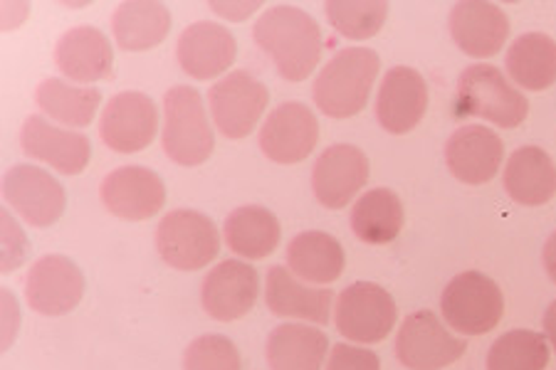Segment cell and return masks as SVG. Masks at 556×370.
<instances>
[{
	"mask_svg": "<svg viewBox=\"0 0 556 370\" xmlns=\"http://www.w3.org/2000/svg\"><path fill=\"white\" fill-rule=\"evenodd\" d=\"M255 42L287 82H302L321 60L319 23L294 5H273L255 23Z\"/></svg>",
	"mask_w": 556,
	"mask_h": 370,
	"instance_id": "obj_1",
	"label": "cell"
},
{
	"mask_svg": "<svg viewBox=\"0 0 556 370\" xmlns=\"http://www.w3.org/2000/svg\"><path fill=\"white\" fill-rule=\"evenodd\" d=\"M381 60L369 48L339 50L314 82V102L331 119H352L369 102Z\"/></svg>",
	"mask_w": 556,
	"mask_h": 370,
	"instance_id": "obj_2",
	"label": "cell"
},
{
	"mask_svg": "<svg viewBox=\"0 0 556 370\" xmlns=\"http://www.w3.org/2000/svg\"><path fill=\"white\" fill-rule=\"evenodd\" d=\"M164 151L178 166H201L211 158L215 137L199 89L178 85L164 97Z\"/></svg>",
	"mask_w": 556,
	"mask_h": 370,
	"instance_id": "obj_3",
	"label": "cell"
},
{
	"mask_svg": "<svg viewBox=\"0 0 556 370\" xmlns=\"http://www.w3.org/2000/svg\"><path fill=\"white\" fill-rule=\"evenodd\" d=\"M457 116H480L502 129L525 124L529 114L527 97L492 65H472L457 82Z\"/></svg>",
	"mask_w": 556,
	"mask_h": 370,
	"instance_id": "obj_4",
	"label": "cell"
},
{
	"mask_svg": "<svg viewBox=\"0 0 556 370\" xmlns=\"http://www.w3.org/2000/svg\"><path fill=\"white\" fill-rule=\"evenodd\" d=\"M443 319L465 336H485L502 321L505 296L495 279L482 272H463L441 296Z\"/></svg>",
	"mask_w": 556,
	"mask_h": 370,
	"instance_id": "obj_5",
	"label": "cell"
},
{
	"mask_svg": "<svg viewBox=\"0 0 556 370\" xmlns=\"http://www.w3.org/2000/svg\"><path fill=\"white\" fill-rule=\"evenodd\" d=\"M161 259L178 272H195L218 257L220 232L208 215L195 210H174L156 230Z\"/></svg>",
	"mask_w": 556,
	"mask_h": 370,
	"instance_id": "obj_6",
	"label": "cell"
},
{
	"mask_svg": "<svg viewBox=\"0 0 556 370\" xmlns=\"http://www.w3.org/2000/svg\"><path fill=\"white\" fill-rule=\"evenodd\" d=\"M211 114L226 139H245L265 114L270 94L257 77L245 69L230 72L208 92Z\"/></svg>",
	"mask_w": 556,
	"mask_h": 370,
	"instance_id": "obj_7",
	"label": "cell"
},
{
	"mask_svg": "<svg viewBox=\"0 0 556 370\" xmlns=\"http://www.w3.org/2000/svg\"><path fill=\"white\" fill-rule=\"evenodd\" d=\"M393 296L374 282H356L339 294L337 329L356 343H379L396 327Z\"/></svg>",
	"mask_w": 556,
	"mask_h": 370,
	"instance_id": "obj_8",
	"label": "cell"
},
{
	"mask_svg": "<svg viewBox=\"0 0 556 370\" xmlns=\"http://www.w3.org/2000/svg\"><path fill=\"white\" fill-rule=\"evenodd\" d=\"M468 343L453 336L433 311H416L401 323L396 358L408 370H441L463 358Z\"/></svg>",
	"mask_w": 556,
	"mask_h": 370,
	"instance_id": "obj_9",
	"label": "cell"
},
{
	"mask_svg": "<svg viewBox=\"0 0 556 370\" xmlns=\"http://www.w3.org/2000/svg\"><path fill=\"white\" fill-rule=\"evenodd\" d=\"M3 195L8 205L33 228H50L67 207V193L60 180L48 170L28 164L8 170L3 178Z\"/></svg>",
	"mask_w": 556,
	"mask_h": 370,
	"instance_id": "obj_10",
	"label": "cell"
},
{
	"mask_svg": "<svg viewBox=\"0 0 556 370\" xmlns=\"http://www.w3.org/2000/svg\"><path fill=\"white\" fill-rule=\"evenodd\" d=\"M85 275L75 261L62 255L38 259L25 279V299L42 316H65L83 302Z\"/></svg>",
	"mask_w": 556,
	"mask_h": 370,
	"instance_id": "obj_11",
	"label": "cell"
},
{
	"mask_svg": "<svg viewBox=\"0 0 556 370\" xmlns=\"http://www.w3.org/2000/svg\"><path fill=\"white\" fill-rule=\"evenodd\" d=\"M319 141V122L307 104L285 102L260 129V149L275 164L292 166L309 156Z\"/></svg>",
	"mask_w": 556,
	"mask_h": 370,
	"instance_id": "obj_12",
	"label": "cell"
},
{
	"mask_svg": "<svg viewBox=\"0 0 556 370\" xmlns=\"http://www.w3.org/2000/svg\"><path fill=\"white\" fill-rule=\"evenodd\" d=\"M102 141L116 153L147 149L159 133V112L154 99L141 92H122L110 99L100 122Z\"/></svg>",
	"mask_w": 556,
	"mask_h": 370,
	"instance_id": "obj_13",
	"label": "cell"
},
{
	"mask_svg": "<svg viewBox=\"0 0 556 370\" xmlns=\"http://www.w3.org/2000/svg\"><path fill=\"white\" fill-rule=\"evenodd\" d=\"M102 203L122 220H149L166 205V186L143 166H122L102 180Z\"/></svg>",
	"mask_w": 556,
	"mask_h": 370,
	"instance_id": "obj_14",
	"label": "cell"
},
{
	"mask_svg": "<svg viewBox=\"0 0 556 370\" xmlns=\"http://www.w3.org/2000/svg\"><path fill=\"white\" fill-rule=\"evenodd\" d=\"M369 180V158L352 143H334L317 158L312 188L317 201L329 210H342Z\"/></svg>",
	"mask_w": 556,
	"mask_h": 370,
	"instance_id": "obj_15",
	"label": "cell"
},
{
	"mask_svg": "<svg viewBox=\"0 0 556 370\" xmlns=\"http://www.w3.org/2000/svg\"><path fill=\"white\" fill-rule=\"evenodd\" d=\"M260 294V277L245 261L226 259L203 279L201 302L215 321H238L253 309Z\"/></svg>",
	"mask_w": 556,
	"mask_h": 370,
	"instance_id": "obj_16",
	"label": "cell"
},
{
	"mask_svg": "<svg viewBox=\"0 0 556 370\" xmlns=\"http://www.w3.org/2000/svg\"><path fill=\"white\" fill-rule=\"evenodd\" d=\"M505 143L488 126L470 124L457 129L445 143V161L451 174L468 186L490 183L500 174Z\"/></svg>",
	"mask_w": 556,
	"mask_h": 370,
	"instance_id": "obj_17",
	"label": "cell"
},
{
	"mask_svg": "<svg viewBox=\"0 0 556 370\" xmlns=\"http://www.w3.org/2000/svg\"><path fill=\"white\" fill-rule=\"evenodd\" d=\"M428 110V85L410 67H391L376 99V119L389 133H408L424 122Z\"/></svg>",
	"mask_w": 556,
	"mask_h": 370,
	"instance_id": "obj_18",
	"label": "cell"
},
{
	"mask_svg": "<svg viewBox=\"0 0 556 370\" xmlns=\"http://www.w3.org/2000/svg\"><path fill=\"white\" fill-rule=\"evenodd\" d=\"M23 151L65 176H77L92 158V143L85 133L65 131L42 116H30L21 131Z\"/></svg>",
	"mask_w": 556,
	"mask_h": 370,
	"instance_id": "obj_19",
	"label": "cell"
},
{
	"mask_svg": "<svg viewBox=\"0 0 556 370\" xmlns=\"http://www.w3.org/2000/svg\"><path fill=\"white\" fill-rule=\"evenodd\" d=\"M451 35L470 58H492L505 48L509 21L502 8L485 0H465L451 11Z\"/></svg>",
	"mask_w": 556,
	"mask_h": 370,
	"instance_id": "obj_20",
	"label": "cell"
},
{
	"mask_svg": "<svg viewBox=\"0 0 556 370\" xmlns=\"http://www.w3.org/2000/svg\"><path fill=\"white\" fill-rule=\"evenodd\" d=\"M178 65L193 79H213L226 72L238 55L232 33L218 23H193L181 33L176 44Z\"/></svg>",
	"mask_w": 556,
	"mask_h": 370,
	"instance_id": "obj_21",
	"label": "cell"
},
{
	"mask_svg": "<svg viewBox=\"0 0 556 370\" xmlns=\"http://www.w3.org/2000/svg\"><path fill=\"white\" fill-rule=\"evenodd\" d=\"M55 62L72 82L92 85L112 77L114 52L102 30L92 25H77L67 30L55 44Z\"/></svg>",
	"mask_w": 556,
	"mask_h": 370,
	"instance_id": "obj_22",
	"label": "cell"
},
{
	"mask_svg": "<svg viewBox=\"0 0 556 370\" xmlns=\"http://www.w3.org/2000/svg\"><path fill=\"white\" fill-rule=\"evenodd\" d=\"M265 299L275 316H292V319H307L314 323H327L334 294L331 289H314L302 284L287 267H273L267 272Z\"/></svg>",
	"mask_w": 556,
	"mask_h": 370,
	"instance_id": "obj_23",
	"label": "cell"
},
{
	"mask_svg": "<svg viewBox=\"0 0 556 370\" xmlns=\"http://www.w3.org/2000/svg\"><path fill=\"white\" fill-rule=\"evenodd\" d=\"M505 191L519 205H544L556 195V164L540 146L517 149L505 168Z\"/></svg>",
	"mask_w": 556,
	"mask_h": 370,
	"instance_id": "obj_24",
	"label": "cell"
},
{
	"mask_svg": "<svg viewBox=\"0 0 556 370\" xmlns=\"http://www.w3.org/2000/svg\"><path fill=\"white\" fill-rule=\"evenodd\" d=\"M287 265L294 277L312 284H331L344 272L346 257L337 238L327 232H300L287 247Z\"/></svg>",
	"mask_w": 556,
	"mask_h": 370,
	"instance_id": "obj_25",
	"label": "cell"
},
{
	"mask_svg": "<svg viewBox=\"0 0 556 370\" xmlns=\"http://www.w3.org/2000/svg\"><path fill=\"white\" fill-rule=\"evenodd\" d=\"M116 44L127 52L151 50L166 40L172 30V13L154 0H129L116 8L112 17Z\"/></svg>",
	"mask_w": 556,
	"mask_h": 370,
	"instance_id": "obj_26",
	"label": "cell"
},
{
	"mask_svg": "<svg viewBox=\"0 0 556 370\" xmlns=\"http://www.w3.org/2000/svg\"><path fill=\"white\" fill-rule=\"evenodd\" d=\"M329 350L325 331L304 323H280L267 339L273 370H321Z\"/></svg>",
	"mask_w": 556,
	"mask_h": 370,
	"instance_id": "obj_27",
	"label": "cell"
},
{
	"mask_svg": "<svg viewBox=\"0 0 556 370\" xmlns=\"http://www.w3.org/2000/svg\"><path fill=\"white\" fill-rule=\"evenodd\" d=\"M223 232H226L228 247L245 259L270 257L282 238L280 220L260 205H243L232 210L223 225Z\"/></svg>",
	"mask_w": 556,
	"mask_h": 370,
	"instance_id": "obj_28",
	"label": "cell"
},
{
	"mask_svg": "<svg viewBox=\"0 0 556 370\" xmlns=\"http://www.w3.org/2000/svg\"><path fill=\"white\" fill-rule=\"evenodd\" d=\"M507 72L519 87L542 92L556 82V40L544 33H527L509 44Z\"/></svg>",
	"mask_w": 556,
	"mask_h": 370,
	"instance_id": "obj_29",
	"label": "cell"
},
{
	"mask_svg": "<svg viewBox=\"0 0 556 370\" xmlns=\"http://www.w3.org/2000/svg\"><path fill=\"white\" fill-rule=\"evenodd\" d=\"M403 203L391 188H374L364 193L352 210V230L366 245H386L403 230Z\"/></svg>",
	"mask_w": 556,
	"mask_h": 370,
	"instance_id": "obj_30",
	"label": "cell"
},
{
	"mask_svg": "<svg viewBox=\"0 0 556 370\" xmlns=\"http://www.w3.org/2000/svg\"><path fill=\"white\" fill-rule=\"evenodd\" d=\"M35 102L50 119L67 126H87L92 124L97 110H100L102 94L94 87H75L52 77L38 87Z\"/></svg>",
	"mask_w": 556,
	"mask_h": 370,
	"instance_id": "obj_31",
	"label": "cell"
},
{
	"mask_svg": "<svg viewBox=\"0 0 556 370\" xmlns=\"http://www.w3.org/2000/svg\"><path fill=\"white\" fill-rule=\"evenodd\" d=\"M549 363V343L542 333L507 331L490 346L488 370H544Z\"/></svg>",
	"mask_w": 556,
	"mask_h": 370,
	"instance_id": "obj_32",
	"label": "cell"
},
{
	"mask_svg": "<svg viewBox=\"0 0 556 370\" xmlns=\"http://www.w3.org/2000/svg\"><path fill=\"white\" fill-rule=\"evenodd\" d=\"M331 28L349 40L374 38L389 17V3L383 0H329L325 5Z\"/></svg>",
	"mask_w": 556,
	"mask_h": 370,
	"instance_id": "obj_33",
	"label": "cell"
},
{
	"mask_svg": "<svg viewBox=\"0 0 556 370\" xmlns=\"http://www.w3.org/2000/svg\"><path fill=\"white\" fill-rule=\"evenodd\" d=\"M184 370H240V354L230 339L208 333L186 348Z\"/></svg>",
	"mask_w": 556,
	"mask_h": 370,
	"instance_id": "obj_34",
	"label": "cell"
},
{
	"mask_svg": "<svg viewBox=\"0 0 556 370\" xmlns=\"http://www.w3.org/2000/svg\"><path fill=\"white\" fill-rule=\"evenodd\" d=\"M327 370H381V360L374 350L352 346V343H337L329 354Z\"/></svg>",
	"mask_w": 556,
	"mask_h": 370,
	"instance_id": "obj_35",
	"label": "cell"
},
{
	"mask_svg": "<svg viewBox=\"0 0 556 370\" xmlns=\"http://www.w3.org/2000/svg\"><path fill=\"white\" fill-rule=\"evenodd\" d=\"M30 255V245L25 240V234L17 228L11 213L3 210V272H13L15 267H21Z\"/></svg>",
	"mask_w": 556,
	"mask_h": 370,
	"instance_id": "obj_36",
	"label": "cell"
},
{
	"mask_svg": "<svg viewBox=\"0 0 556 370\" xmlns=\"http://www.w3.org/2000/svg\"><path fill=\"white\" fill-rule=\"evenodd\" d=\"M211 8L223 17H228V21L240 23V21H248L253 13H257L260 3L257 0H250V3H211Z\"/></svg>",
	"mask_w": 556,
	"mask_h": 370,
	"instance_id": "obj_37",
	"label": "cell"
},
{
	"mask_svg": "<svg viewBox=\"0 0 556 370\" xmlns=\"http://www.w3.org/2000/svg\"><path fill=\"white\" fill-rule=\"evenodd\" d=\"M544 269H546V275L552 277V282L556 284V232L552 234L549 240H546V245H544Z\"/></svg>",
	"mask_w": 556,
	"mask_h": 370,
	"instance_id": "obj_38",
	"label": "cell"
},
{
	"mask_svg": "<svg viewBox=\"0 0 556 370\" xmlns=\"http://www.w3.org/2000/svg\"><path fill=\"white\" fill-rule=\"evenodd\" d=\"M544 331H546V339L552 341V346L556 350V302L544 314Z\"/></svg>",
	"mask_w": 556,
	"mask_h": 370,
	"instance_id": "obj_39",
	"label": "cell"
}]
</instances>
